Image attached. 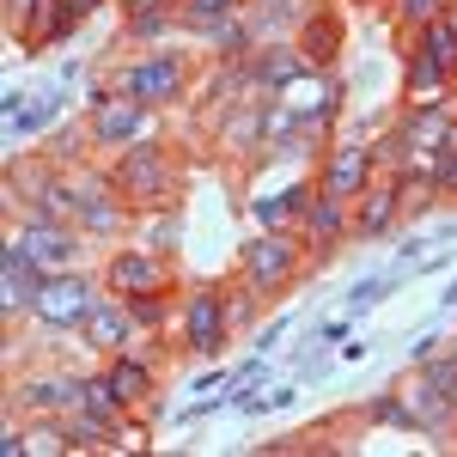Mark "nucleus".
<instances>
[{"instance_id":"1a4fd4ad","label":"nucleus","mask_w":457,"mask_h":457,"mask_svg":"<svg viewBox=\"0 0 457 457\" xmlns=\"http://www.w3.org/2000/svg\"><path fill=\"white\" fill-rule=\"evenodd\" d=\"M19 245L31 250L37 262H68L73 238H68V232H62V226H49V220H31V226L19 232Z\"/></svg>"},{"instance_id":"5701e85b","label":"nucleus","mask_w":457,"mask_h":457,"mask_svg":"<svg viewBox=\"0 0 457 457\" xmlns=\"http://www.w3.org/2000/svg\"><path fill=\"white\" fill-rule=\"evenodd\" d=\"M439 177H445V183H457V146H452V159H445V171H439Z\"/></svg>"},{"instance_id":"aec40b11","label":"nucleus","mask_w":457,"mask_h":457,"mask_svg":"<svg viewBox=\"0 0 457 457\" xmlns=\"http://www.w3.org/2000/svg\"><path fill=\"white\" fill-rule=\"evenodd\" d=\"M135 317H141V323H159V317H165V305H159L153 293H141V299H135Z\"/></svg>"},{"instance_id":"a211bd4d","label":"nucleus","mask_w":457,"mask_h":457,"mask_svg":"<svg viewBox=\"0 0 457 457\" xmlns=\"http://www.w3.org/2000/svg\"><path fill=\"white\" fill-rule=\"evenodd\" d=\"M79 208H86V220H92V226H116V208H110L104 195H86Z\"/></svg>"},{"instance_id":"2eb2a0df","label":"nucleus","mask_w":457,"mask_h":457,"mask_svg":"<svg viewBox=\"0 0 457 457\" xmlns=\"http://www.w3.org/2000/svg\"><path fill=\"white\" fill-rule=\"evenodd\" d=\"M305 220H312L317 238H336V232H342V202H329V195H323V202H312V208H305Z\"/></svg>"},{"instance_id":"423d86ee","label":"nucleus","mask_w":457,"mask_h":457,"mask_svg":"<svg viewBox=\"0 0 457 457\" xmlns=\"http://www.w3.org/2000/svg\"><path fill=\"white\" fill-rule=\"evenodd\" d=\"M110 281L141 299V293H159V287H165V269L146 262V256H116V262H110Z\"/></svg>"},{"instance_id":"20e7f679","label":"nucleus","mask_w":457,"mask_h":457,"mask_svg":"<svg viewBox=\"0 0 457 457\" xmlns=\"http://www.w3.org/2000/svg\"><path fill=\"white\" fill-rule=\"evenodd\" d=\"M31 262H37V256L19 245V238L6 245V312H19V305H37V293H43V287H37Z\"/></svg>"},{"instance_id":"9b49d317","label":"nucleus","mask_w":457,"mask_h":457,"mask_svg":"<svg viewBox=\"0 0 457 457\" xmlns=\"http://www.w3.org/2000/svg\"><path fill=\"white\" fill-rule=\"evenodd\" d=\"M98 135H104V141H129V135H141V98L98 104Z\"/></svg>"},{"instance_id":"39448f33","label":"nucleus","mask_w":457,"mask_h":457,"mask_svg":"<svg viewBox=\"0 0 457 457\" xmlns=\"http://www.w3.org/2000/svg\"><path fill=\"white\" fill-rule=\"evenodd\" d=\"M220 329H226L220 299H213V293H195V299H189V348L213 353V348H220Z\"/></svg>"},{"instance_id":"ddd939ff","label":"nucleus","mask_w":457,"mask_h":457,"mask_svg":"<svg viewBox=\"0 0 457 457\" xmlns=\"http://www.w3.org/2000/svg\"><path fill=\"white\" fill-rule=\"evenodd\" d=\"M323 104H329V86H323V79H312V86L287 79V110H299V116H305V110H323Z\"/></svg>"},{"instance_id":"b1692460","label":"nucleus","mask_w":457,"mask_h":457,"mask_svg":"<svg viewBox=\"0 0 457 457\" xmlns=\"http://www.w3.org/2000/svg\"><path fill=\"white\" fill-rule=\"evenodd\" d=\"M445 305H457V281H452V293H445Z\"/></svg>"},{"instance_id":"f8f14e48","label":"nucleus","mask_w":457,"mask_h":457,"mask_svg":"<svg viewBox=\"0 0 457 457\" xmlns=\"http://www.w3.org/2000/svg\"><path fill=\"white\" fill-rule=\"evenodd\" d=\"M409 86L421 92V104H433V98H439V86H445V68H439L427 49H415V55H409Z\"/></svg>"},{"instance_id":"4be33fe9","label":"nucleus","mask_w":457,"mask_h":457,"mask_svg":"<svg viewBox=\"0 0 457 457\" xmlns=\"http://www.w3.org/2000/svg\"><path fill=\"white\" fill-rule=\"evenodd\" d=\"M226 6H232V0H189V12H195V19H220Z\"/></svg>"},{"instance_id":"9d476101","label":"nucleus","mask_w":457,"mask_h":457,"mask_svg":"<svg viewBox=\"0 0 457 457\" xmlns=\"http://www.w3.org/2000/svg\"><path fill=\"white\" fill-rule=\"evenodd\" d=\"M245 262H250V275H256V281H287V269H293V250L281 245V238H262V245H250L245 250Z\"/></svg>"},{"instance_id":"dca6fc26","label":"nucleus","mask_w":457,"mask_h":457,"mask_svg":"<svg viewBox=\"0 0 457 457\" xmlns=\"http://www.w3.org/2000/svg\"><path fill=\"white\" fill-rule=\"evenodd\" d=\"M390 208H396V189H378V195L366 202V213H360V232H378L390 220Z\"/></svg>"},{"instance_id":"0eeeda50","label":"nucleus","mask_w":457,"mask_h":457,"mask_svg":"<svg viewBox=\"0 0 457 457\" xmlns=\"http://www.w3.org/2000/svg\"><path fill=\"white\" fill-rule=\"evenodd\" d=\"M86 336H92L98 348H122V342H129V312L110 305V299H92V312H86Z\"/></svg>"},{"instance_id":"f257e3e1","label":"nucleus","mask_w":457,"mask_h":457,"mask_svg":"<svg viewBox=\"0 0 457 457\" xmlns=\"http://www.w3.org/2000/svg\"><path fill=\"white\" fill-rule=\"evenodd\" d=\"M37 312L49 317L55 329L86 323V312H92V287L73 281V275H55V281H43V293H37Z\"/></svg>"},{"instance_id":"7ed1b4c3","label":"nucleus","mask_w":457,"mask_h":457,"mask_svg":"<svg viewBox=\"0 0 457 457\" xmlns=\"http://www.w3.org/2000/svg\"><path fill=\"white\" fill-rule=\"evenodd\" d=\"M366 171H372L366 146H342V153H336V165H329V177H323V195H329V202H348L353 189L366 183Z\"/></svg>"},{"instance_id":"6ab92c4d","label":"nucleus","mask_w":457,"mask_h":457,"mask_svg":"<svg viewBox=\"0 0 457 457\" xmlns=\"http://www.w3.org/2000/svg\"><path fill=\"white\" fill-rule=\"evenodd\" d=\"M403 19L409 25H433V0H403Z\"/></svg>"},{"instance_id":"4468645a","label":"nucleus","mask_w":457,"mask_h":457,"mask_svg":"<svg viewBox=\"0 0 457 457\" xmlns=\"http://www.w3.org/2000/svg\"><path fill=\"white\" fill-rule=\"evenodd\" d=\"M110 385H116V396H122V403H135V396L146 390V372L135 366V360H116V366H110Z\"/></svg>"},{"instance_id":"6e6552de","label":"nucleus","mask_w":457,"mask_h":457,"mask_svg":"<svg viewBox=\"0 0 457 457\" xmlns=\"http://www.w3.org/2000/svg\"><path fill=\"white\" fill-rule=\"evenodd\" d=\"M177 62H146V68L129 73V98H141V104H153V98H171L177 92Z\"/></svg>"},{"instance_id":"f3484780","label":"nucleus","mask_w":457,"mask_h":457,"mask_svg":"<svg viewBox=\"0 0 457 457\" xmlns=\"http://www.w3.org/2000/svg\"><path fill=\"white\" fill-rule=\"evenodd\" d=\"M305 49H312V62H329V55H336V25L317 19L312 31H305Z\"/></svg>"},{"instance_id":"412c9836","label":"nucleus","mask_w":457,"mask_h":457,"mask_svg":"<svg viewBox=\"0 0 457 457\" xmlns=\"http://www.w3.org/2000/svg\"><path fill=\"white\" fill-rule=\"evenodd\" d=\"M385 299V281H366V287H353V305H378Z\"/></svg>"},{"instance_id":"f03ea898","label":"nucleus","mask_w":457,"mask_h":457,"mask_svg":"<svg viewBox=\"0 0 457 457\" xmlns=\"http://www.w3.org/2000/svg\"><path fill=\"white\" fill-rule=\"evenodd\" d=\"M116 183H122V189H135L141 202H159V195H165V165H159V153H153V146H135V153H129V165L116 171Z\"/></svg>"}]
</instances>
